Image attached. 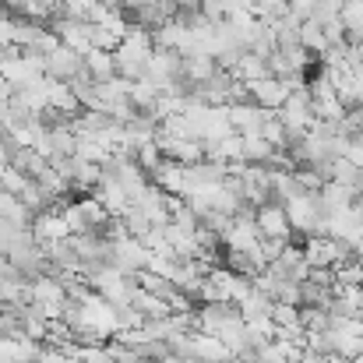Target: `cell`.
<instances>
[{"label": "cell", "instance_id": "8", "mask_svg": "<svg viewBox=\"0 0 363 363\" xmlns=\"http://www.w3.org/2000/svg\"><path fill=\"white\" fill-rule=\"evenodd\" d=\"M357 198H360V205H363V184H360V187H357Z\"/></svg>", "mask_w": 363, "mask_h": 363}, {"label": "cell", "instance_id": "7", "mask_svg": "<svg viewBox=\"0 0 363 363\" xmlns=\"http://www.w3.org/2000/svg\"><path fill=\"white\" fill-rule=\"evenodd\" d=\"M332 180L342 184V187H353V191H357V187L363 184V169L360 166H353L350 159H335V162H332Z\"/></svg>", "mask_w": 363, "mask_h": 363}, {"label": "cell", "instance_id": "2", "mask_svg": "<svg viewBox=\"0 0 363 363\" xmlns=\"http://www.w3.org/2000/svg\"><path fill=\"white\" fill-rule=\"evenodd\" d=\"M254 223H257V233H261L264 240H286L289 243L293 226H289V216H286L282 205H261Z\"/></svg>", "mask_w": 363, "mask_h": 363}, {"label": "cell", "instance_id": "3", "mask_svg": "<svg viewBox=\"0 0 363 363\" xmlns=\"http://www.w3.org/2000/svg\"><path fill=\"white\" fill-rule=\"evenodd\" d=\"M247 92H250V99H254L261 110H268V113H279L282 103L293 96V89L282 85V82H275V78H261V82L247 85Z\"/></svg>", "mask_w": 363, "mask_h": 363}, {"label": "cell", "instance_id": "6", "mask_svg": "<svg viewBox=\"0 0 363 363\" xmlns=\"http://www.w3.org/2000/svg\"><path fill=\"white\" fill-rule=\"evenodd\" d=\"M300 43H303V50L307 53H314V57H325L328 53V39H325V28L311 18V21H303L300 25Z\"/></svg>", "mask_w": 363, "mask_h": 363}, {"label": "cell", "instance_id": "4", "mask_svg": "<svg viewBox=\"0 0 363 363\" xmlns=\"http://www.w3.org/2000/svg\"><path fill=\"white\" fill-rule=\"evenodd\" d=\"M240 314L247 325H272V314H275V300L268 293H261L257 286L247 293V300L240 303Z\"/></svg>", "mask_w": 363, "mask_h": 363}, {"label": "cell", "instance_id": "1", "mask_svg": "<svg viewBox=\"0 0 363 363\" xmlns=\"http://www.w3.org/2000/svg\"><path fill=\"white\" fill-rule=\"evenodd\" d=\"M226 113H230V127H233L240 138H261L264 123L272 121V113L261 110L254 99H250V103H230Z\"/></svg>", "mask_w": 363, "mask_h": 363}, {"label": "cell", "instance_id": "9", "mask_svg": "<svg viewBox=\"0 0 363 363\" xmlns=\"http://www.w3.org/2000/svg\"><path fill=\"white\" fill-rule=\"evenodd\" d=\"M350 363H363V357H357V360H350Z\"/></svg>", "mask_w": 363, "mask_h": 363}, {"label": "cell", "instance_id": "5", "mask_svg": "<svg viewBox=\"0 0 363 363\" xmlns=\"http://www.w3.org/2000/svg\"><path fill=\"white\" fill-rule=\"evenodd\" d=\"M321 201L328 205L332 216H339V212H350V208H353L357 191H353V187H342V184H335V180H328V184L321 187Z\"/></svg>", "mask_w": 363, "mask_h": 363}]
</instances>
